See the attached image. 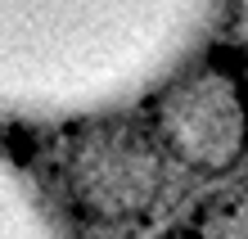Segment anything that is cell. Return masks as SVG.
I'll list each match as a JSON object with an SVG mask.
<instances>
[{
    "mask_svg": "<svg viewBox=\"0 0 248 239\" xmlns=\"http://www.w3.org/2000/svg\"><path fill=\"white\" fill-rule=\"evenodd\" d=\"M239 18H244V36H248V0H239Z\"/></svg>",
    "mask_w": 248,
    "mask_h": 239,
    "instance_id": "obj_1",
    "label": "cell"
}]
</instances>
